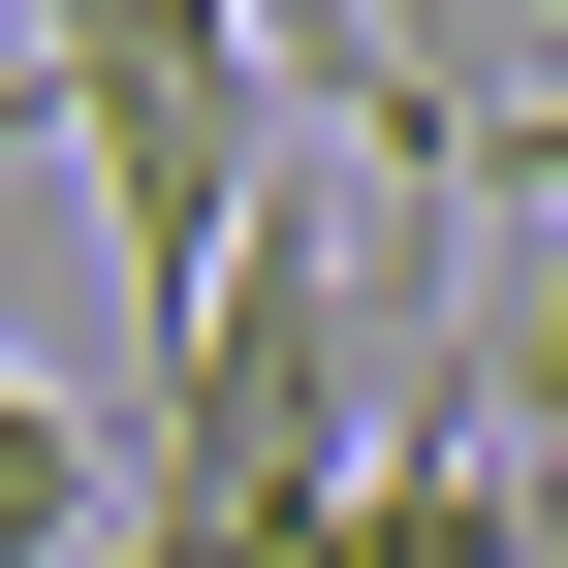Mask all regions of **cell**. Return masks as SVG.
<instances>
[{
	"mask_svg": "<svg viewBox=\"0 0 568 568\" xmlns=\"http://www.w3.org/2000/svg\"><path fill=\"white\" fill-rule=\"evenodd\" d=\"M284 0H32V95H63V159H95V222H126V379H159L190 316H222V253L284 222Z\"/></svg>",
	"mask_w": 568,
	"mask_h": 568,
	"instance_id": "cell-1",
	"label": "cell"
},
{
	"mask_svg": "<svg viewBox=\"0 0 568 568\" xmlns=\"http://www.w3.org/2000/svg\"><path fill=\"white\" fill-rule=\"evenodd\" d=\"M159 474H126V410H63V379H0V568H95Z\"/></svg>",
	"mask_w": 568,
	"mask_h": 568,
	"instance_id": "cell-2",
	"label": "cell"
},
{
	"mask_svg": "<svg viewBox=\"0 0 568 568\" xmlns=\"http://www.w3.org/2000/svg\"><path fill=\"white\" fill-rule=\"evenodd\" d=\"M474 443H506V474H568V222H506V253H474Z\"/></svg>",
	"mask_w": 568,
	"mask_h": 568,
	"instance_id": "cell-3",
	"label": "cell"
},
{
	"mask_svg": "<svg viewBox=\"0 0 568 568\" xmlns=\"http://www.w3.org/2000/svg\"><path fill=\"white\" fill-rule=\"evenodd\" d=\"M474 190H506V222H568V95H506V126H474Z\"/></svg>",
	"mask_w": 568,
	"mask_h": 568,
	"instance_id": "cell-4",
	"label": "cell"
},
{
	"mask_svg": "<svg viewBox=\"0 0 568 568\" xmlns=\"http://www.w3.org/2000/svg\"><path fill=\"white\" fill-rule=\"evenodd\" d=\"M95 568H284V537H190V506H126V537H95Z\"/></svg>",
	"mask_w": 568,
	"mask_h": 568,
	"instance_id": "cell-5",
	"label": "cell"
},
{
	"mask_svg": "<svg viewBox=\"0 0 568 568\" xmlns=\"http://www.w3.org/2000/svg\"><path fill=\"white\" fill-rule=\"evenodd\" d=\"M284 32H316V95H347V126H379V63H347V0H284Z\"/></svg>",
	"mask_w": 568,
	"mask_h": 568,
	"instance_id": "cell-6",
	"label": "cell"
}]
</instances>
